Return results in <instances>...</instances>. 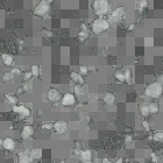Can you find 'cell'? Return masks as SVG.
Instances as JSON below:
<instances>
[{
  "instance_id": "obj_1",
  "label": "cell",
  "mask_w": 163,
  "mask_h": 163,
  "mask_svg": "<svg viewBox=\"0 0 163 163\" xmlns=\"http://www.w3.org/2000/svg\"><path fill=\"white\" fill-rule=\"evenodd\" d=\"M92 10L98 16H105L112 12L111 2L107 0H95L92 2Z\"/></svg>"
},
{
  "instance_id": "obj_2",
  "label": "cell",
  "mask_w": 163,
  "mask_h": 163,
  "mask_svg": "<svg viewBox=\"0 0 163 163\" xmlns=\"http://www.w3.org/2000/svg\"><path fill=\"white\" fill-rule=\"evenodd\" d=\"M144 95L152 99H158L163 95V86L157 82H152L144 87Z\"/></svg>"
},
{
  "instance_id": "obj_3",
  "label": "cell",
  "mask_w": 163,
  "mask_h": 163,
  "mask_svg": "<svg viewBox=\"0 0 163 163\" xmlns=\"http://www.w3.org/2000/svg\"><path fill=\"white\" fill-rule=\"evenodd\" d=\"M111 24L110 22L107 21V19H104V18H97L96 20H93V22L91 24V30L93 34L96 35H99V34H103L107 32L110 29Z\"/></svg>"
},
{
  "instance_id": "obj_4",
  "label": "cell",
  "mask_w": 163,
  "mask_h": 163,
  "mask_svg": "<svg viewBox=\"0 0 163 163\" xmlns=\"http://www.w3.org/2000/svg\"><path fill=\"white\" fill-rule=\"evenodd\" d=\"M126 13V8L124 6H118L117 8L112 10L110 14L107 15V21L110 22L111 26H114V24H118L122 20L124 15Z\"/></svg>"
},
{
  "instance_id": "obj_5",
  "label": "cell",
  "mask_w": 163,
  "mask_h": 163,
  "mask_svg": "<svg viewBox=\"0 0 163 163\" xmlns=\"http://www.w3.org/2000/svg\"><path fill=\"white\" fill-rule=\"evenodd\" d=\"M49 11H50V1L43 0V1H40L37 5L35 6L33 13L36 16H44L48 14Z\"/></svg>"
},
{
  "instance_id": "obj_6",
  "label": "cell",
  "mask_w": 163,
  "mask_h": 163,
  "mask_svg": "<svg viewBox=\"0 0 163 163\" xmlns=\"http://www.w3.org/2000/svg\"><path fill=\"white\" fill-rule=\"evenodd\" d=\"M62 95H61V92L58 91L57 89H49L48 93H47V98H48L49 101H51V103H58V101L62 100Z\"/></svg>"
},
{
  "instance_id": "obj_7",
  "label": "cell",
  "mask_w": 163,
  "mask_h": 163,
  "mask_svg": "<svg viewBox=\"0 0 163 163\" xmlns=\"http://www.w3.org/2000/svg\"><path fill=\"white\" fill-rule=\"evenodd\" d=\"M75 103H76V97H75L73 93L68 92L65 95H63L62 100H61L62 106H64V107H70V106L75 105Z\"/></svg>"
},
{
  "instance_id": "obj_8",
  "label": "cell",
  "mask_w": 163,
  "mask_h": 163,
  "mask_svg": "<svg viewBox=\"0 0 163 163\" xmlns=\"http://www.w3.org/2000/svg\"><path fill=\"white\" fill-rule=\"evenodd\" d=\"M69 130V124L67 121H56L54 124V130L57 134H65Z\"/></svg>"
},
{
  "instance_id": "obj_9",
  "label": "cell",
  "mask_w": 163,
  "mask_h": 163,
  "mask_svg": "<svg viewBox=\"0 0 163 163\" xmlns=\"http://www.w3.org/2000/svg\"><path fill=\"white\" fill-rule=\"evenodd\" d=\"M13 111H14L15 113L20 114L21 117H24V118H27V117L30 115V110H29L27 106H24V105L13 106Z\"/></svg>"
},
{
  "instance_id": "obj_10",
  "label": "cell",
  "mask_w": 163,
  "mask_h": 163,
  "mask_svg": "<svg viewBox=\"0 0 163 163\" xmlns=\"http://www.w3.org/2000/svg\"><path fill=\"white\" fill-rule=\"evenodd\" d=\"M103 100H104V103L107 106H113L117 103V96H115L114 93H112V92H106L105 95H104Z\"/></svg>"
},
{
  "instance_id": "obj_11",
  "label": "cell",
  "mask_w": 163,
  "mask_h": 163,
  "mask_svg": "<svg viewBox=\"0 0 163 163\" xmlns=\"http://www.w3.org/2000/svg\"><path fill=\"white\" fill-rule=\"evenodd\" d=\"M34 135V127L32 125H26L21 130V138L22 139H29Z\"/></svg>"
},
{
  "instance_id": "obj_12",
  "label": "cell",
  "mask_w": 163,
  "mask_h": 163,
  "mask_svg": "<svg viewBox=\"0 0 163 163\" xmlns=\"http://www.w3.org/2000/svg\"><path fill=\"white\" fill-rule=\"evenodd\" d=\"M138 110H139V113L141 114V117H143V118H147V117L150 115L149 104H147V103H141V104L138 106Z\"/></svg>"
},
{
  "instance_id": "obj_13",
  "label": "cell",
  "mask_w": 163,
  "mask_h": 163,
  "mask_svg": "<svg viewBox=\"0 0 163 163\" xmlns=\"http://www.w3.org/2000/svg\"><path fill=\"white\" fill-rule=\"evenodd\" d=\"M92 158H93V153H92L90 149H86V150H83V152H82L81 160L83 163L92 162Z\"/></svg>"
},
{
  "instance_id": "obj_14",
  "label": "cell",
  "mask_w": 163,
  "mask_h": 163,
  "mask_svg": "<svg viewBox=\"0 0 163 163\" xmlns=\"http://www.w3.org/2000/svg\"><path fill=\"white\" fill-rule=\"evenodd\" d=\"M70 78H71L72 82H75L76 83V85H83L84 84V77L81 76L78 72L76 71H72L71 73H70Z\"/></svg>"
},
{
  "instance_id": "obj_15",
  "label": "cell",
  "mask_w": 163,
  "mask_h": 163,
  "mask_svg": "<svg viewBox=\"0 0 163 163\" xmlns=\"http://www.w3.org/2000/svg\"><path fill=\"white\" fill-rule=\"evenodd\" d=\"M1 59H2V63L6 67H12L14 64V58L8 54H1Z\"/></svg>"
},
{
  "instance_id": "obj_16",
  "label": "cell",
  "mask_w": 163,
  "mask_h": 163,
  "mask_svg": "<svg viewBox=\"0 0 163 163\" xmlns=\"http://www.w3.org/2000/svg\"><path fill=\"white\" fill-rule=\"evenodd\" d=\"M2 147L6 149V150H14L15 148V142L12 138H6L4 140V143H2Z\"/></svg>"
},
{
  "instance_id": "obj_17",
  "label": "cell",
  "mask_w": 163,
  "mask_h": 163,
  "mask_svg": "<svg viewBox=\"0 0 163 163\" xmlns=\"http://www.w3.org/2000/svg\"><path fill=\"white\" fill-rule=\"evenodd\" d=\"M42 154H43V152H42V149H40V148H35L33 149L32 152H30V160H40V158L42 157Z\"/></svg>"
},
{
  "instance_id": "obj_18",
  "label": "cell",
  "mask_w": 163,
  "mask_h": 163,
  "mask_svg": "<svg viewBox=\"0 0 163 163\" xmlns=\"http://www.w3.org/2000/svg\"><path fill=\"white\" fill-rule=\"evenodd\" d=\"M149 108H150V114H157L160 112V105H158L157 101H152L149 103Z\"/></svg>"
},
{
  "instance_id": "obj_19",
  "label": "cell",
  "mask_w": 163,
  "mask_h": 163,
  "mask_svg": "<svg viewBox=\"0 0 163 163\" xmlns=\"http://www.w3.org/2000/svg\"><path fill=\"white\" fill-rule=\"evenodd\" d=\"M114 78L117 79V82L119 83H125L126 79H125V72L122 70H117L114 71Z\"/></svg>"
},
{
  "instance_id": "obj_20",
  "label": "cell",
  "mask_w": 163,
  "mask_h": 163,
  "mask_svg": "<svg viewBox=\"0 0 163 163\" xmlns=\"http://www.w3.org/2000/svg\"><path fill=\"white\" fill-rule=\"evenodd\" d=\"M18 163H30V156L26 153H20L18 157Z\"/></svg>"
},
{
  "instance_id": "obj_21",
  "label": "cell",
  "mask_w": 163,
  "mask_h": 163,
  "mask_svg": "<svg viewBox=\"0 0 163 163\" xmlns=\"http://www.w3.org/2000/svg\"><path fill=\"white\" fill-rule=\"evenodd\" d=\"M14 73L12 71H6L4 72V75H2V82H5V83H8V82H12L14 79Z\"/></svg>"
},
{
  "instance_id": "obj_22",
  "label": "cell",
  "mask_w": 163,
  "mask_h": 163,
  "mask_svg": "<svg viewBox=\"0 0 163 163\" xmlns=\"http://www.w3.org/2000/svg\"><path fill=\"white\" fill-rule=\"evenodd\" d=\"M5 99L7 100V103L8 104H11V105H13V106H15L16 105V103H18V97H15V96H13V95H5Z\"/></svg>"
},
{
  "instance_id": "obj_23",
  "label": "cell",
  "mask_w": 163,
  "mask_h": 163,
  "mask_svg": "<svg viewBox=\"0 0 163 163\" xmlns=\"http://www.w3.org/2000/svg\"><path fill=\"white\" fill-rule=\"evenodd\" d=\"M124 72H125L126 83H128V84H130V83H132V81H133V72H132V70L127 68V69H125V70H124Z\"/></svg>"
},
{
  "instance_id": "obj_24",
  "label": "cell",
  "mask_w": 163,
  "mask_h": 163,
  "mask_svg": "<svg viewBox=\"0 0 163 163\" xmlns=\"http://www.w3.org/2000/svg\"><path fill=\"white\" fill-rule=\"evenodd\" d=\"M30 72H32V75L33 77H40V67H38L37 64H33L32 67H30Z\"/></svg>"
},
{
  "instance_id": "obj_25",
  "label": "cell",
  "mask_w": 163,
  "mask_h": 163,
  "mask_svg": "<svg viewBox=\"0 0 163 163\" xmlns=\"http://www.w3.org/2000/svg\"><path fill=\"white\" fill-rule=\"evenodd\" d=\"M153 140L154 141H156V142L163 143V130L162 132H156V133H154Z\"/></svg>"
},
{
  "instance_id": "obj_26",
  "label": "cell",
  "mask_w": 163,
  "mask_h": 163,
  "mask_svg": "<svg viewBox=\"0 0 163 163\" xmlns=\"http://www.w3.org/2000/svg\"><path fill=\"white\" fill-rule=\"evenodd\" d=\"M78 35H79V38H81V40H85V38L89 36L87 29H86V27H85L84 24H83V27H82V30L79 32V34H78Z\"/></svg>"
},
{
  "instance_id": "obj_27",
  "label": "cell",
  "mask_w": 163,
  "mask_h": 163,
  "mask_svg": "<svg viewBox=\"0 0 163 163\" xmlns=\"http://www.w3.org/2000/svg\"><path fill=\"white\" fill-rule=\"evenodd\" d=\"M78 73L81 75V76H87L89 75V68L85 67V65H81L79 69H78Z\"/></svg>"
},
{
  "instance_id": "obj_28",
  "label": "cell",
  "mask_w": 163,
  "mask_h": 163,
  "mask_svg": "<svg viewBox=\"0 0 163 163\" xmlns=\"http://www.w3.org/2000/svg\"><path fill=\"white\" fill-rule=\"evenodd\" d=\"M148 6V1L147 0H140L138 1V10L139 11H143L144 8H147Z\"/></svg>"
},
{
  "instance_id": "obj_29",
  "label": "cell",
  "mask_w": 163,
  "mask_h": 163,
  "mask_svg": "<svg viewBox=\"0 0 163 163\" xmlns=\"http://www.w3.org/2000/svg\"><path fill=\"white\" fill-rule=\"evenodd\" d=\"M41 128L43 130H54V124L53 122H43L41 125Z\"/></svg>"
},
{
  "instance_id": "obj_30",
  "label": "cell",
  "mask_w": 163,
  "mask_h": 163,
  "mask_svg": "<svg viewBox=\"0 0 163 163\" xmlns=\"http://www.w3.org/2000/svg\"><path fill=\"white\" fill-rule=\"evenodd\" d=\"M141 125H142V128H143L146 132H150L152 130V126H150V124H149L148 120L144 119L142 122H141Z\"/></svg>"
},
{
  "instance_id": "obj_31",
  "label": "cell",
  "mask_w": 163,
  "mask_h": 163,
  "mask_svg": "<svg viewBox=\"0 0 163 163\" xmlns=\"http://www.w3.org/2000/svg\"><path fill=\"white\" fill-rule=\"evenodd\" d=\"M21 89H22V91L24 92H29L30 91V89H32V83H30V82L24 83V85L21 86Z\"/></svg>"
},
{
  "instance_id": "obj_32",
  "label": "cell",
  "mask_w": 163,
  "mask_h": 163,
  "mask_svg": "<svg viewBox=\"0 0 163 163\" xmlns=\"http://www.w3.org/2000/svg\"><path fill=\"white\" fill-rule=\"evenodd\" d=\"M32 78H33V75H32L30 70H29V71H24V83L29 82L30 79H32Z\"/></svg>"
},
{
  "instance_id": "obj_33",
  "label": "cell",
  "mask_w": 163,
  "mask_h": 163,
  "mask_svg": "<svg viewBox=\"0 0 163 163\" xmlns=\"http://www.w3.org/2000/svg\"><path fill=\"white\" fill-rule=\"evenodd\" d=\"M73 91H75V93H76L77 96H82L84 93V90H83V87L81 85H76V86L73 87Z\"/></svg>"
},
{
  "instance_id": "obj_34",
  "label": "cell",
  "mask_w": 163,
  "mask_h": 163,
  "mask_svg": "<svg viewBox=\"0 0 163 163\" xmlns=\"http://www.w3.org/2000/svg\"><path fill=\"white\" fill-rule=\"evenodd\" d=\"M124 141H125V143H132L133 142V136L130 134H126L125 136H124Z\"/></svg>"
},
{
  "instance_id": "obj_35",
  "label": "cell",
  "mask_w": 163,
  "mask_h": 163,
  "mask_svg": "<svg viewBox=\"0 0 163 163\" xmlns=\"http://www.w3.org/2000/svg\"><path fill=\"white\" fill-rule=\"evenodd\" d=\"M150 161H152V163H158V162H160V160H158V156L155 153L150 154Z\"/></svg>"
},
{
  "instance_id": "obj_36",
  "label": "cell",
  "mask_w": 163,
  "mask_h": 163,
  "mask_svg": "<svg viewBox=\"0 0 163 163\" xmlns=\"http://www.w3.org/2000/svg\"><path fill=\"white\" fill-rule=\"evenodd\" d=\"M11 71H12V72H13V73H14V76H19L20 73H21V71H20V70H19V69H18V68H15V69H12Z\"/></svg>"
},
{
  "instance_id": "obj_37",
  "label": "cell",
  "mask_w": 163,
  "mask_h": 163,
  "mask_svg": "<svg viewBox=\"0 0 163 163\" xmlns=\"http://www.w3.org/2000/svg\"><path fill=\"white\" fill-rule=\"evenodd\" d=\"M157 83H160V84H161V85L163 86V73H162V75H160V76H158Z\"/></svg>"
},
{
  "instance_id": "obj_38",
  "label": "cell",
  "mask_w": 163,
  "mask_h": 163,
  "mask_svg": "<svg viewBox=\"0 0 163 163\" xmlns=\"http://www.w3.org/2000/svg\"><path fill=\"white\" fill-rule=\"evenodd\" d=\"M101 163H113L112 161H111L110 158H107V157H104L103 160H101Z\"/></svg>"
},
{
  "instance_id": "obj_39",
  "label": "cell",
  "mask_w": 163,
  "mask_h": 163,
  "mask_svg": "<svg viewBox=\"0 0 163 163\" xmlns=\"http://www.w3.org/2000/svg\"><path fill=\"white\" fill-rule=\"evenodd\" d=\"M114 163H124V157H119Z\"/></svg>"
},
{
  "instance_id": "obj_40",
  "label": "cell",
  "mask_w": 163,
  "mask_h": 163,
  "mask_svg": "<svg viewBox=\"0 0 163 163\" xmlns=\"http://www.w3.org/2000/svg\"><path fill=\"white\" fill-rule=\"evenodd\" d=\"M41 114H43V110H41V108H40V110L37 111V115H41Z\"/></svg>"
},
{
  "instance_id": "obj_41",
  "label": "cell",
  "mask_w": 163,
  "mask_h": 163,
  "mask_svg": "<svg viewBox=\"0 0 163 163\" xmlns=\"http://www.w3.org/2000/svg\"><path fill=\"white\" fill-rule=\"evenodd\" d=\"M2 143H4V140H2V139H1V138H0V147L2 146Z\"/></svg>"
},
{
  "instance_id": "obj_42",
  "label": "cell",
  "mask_w": 163,
  "mask_h": 163,
  "mask_svg": "<svg viewBox=\"0 0 163 163\" xmlns=\"http://www.w3.org/2000/svg\"><path fill=\"white\" fill-rule=\"evenodd\" d=\"M30 163H36V162H30Z\"/></svg>"
},
{
  "instance_id": "obj_43",
  "label": "cell",
  "mask_w": 163,
  "mask_h": 163,
  "mask_svg": "<svg viewBox=\"0 0 163 163\" xmlns=\"http://www.w3.org/2000/svg\"><path fill=\"white\" fill-rule=\"evenodd\" d=\"M162 160H163V154H162Z\"/></svg>"
},
{
  "instance_id": "obj_44",
  "label": "cell",
  "mask_w": 163,
  "mask_h": 163,
  "mask_svg": "<svg viewBox=\"0 0 163 163\" xmlns=\"http://www.w3.org/2000/svg\"><path fill=\"white\" fill-rule=\"evenodd\" d=\"M89 163H95V162H89Z\"/></svg>"
}]
</instances>
